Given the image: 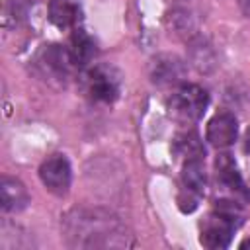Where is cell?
<instances>
[{
	"label": "cell",
	"mask_w": 250,
	"mask_h": 250,
	"mask_svg": "<svg viewBox=\"0 0 250 250\" xmlns=\"http://www.w3.org/2000/svg\"><path fill=\"white\" fill-rule=\"evenodd\" d=\"M174 150L184 156V160H189V158H203L205 156V148L203 145L199 143V137L197 133L193 131H186L182 135L176 137V143H174Z\"/></svg>",
	"instance_id": "obj_14"
},
{
	"label": "cell",
	"mask_w": 250,
	"mask_h": 250,
	"mask_svg": "<svg viewBox=\"0 0 250 250\" xmlns=\"http://www.w3.org/2000/svg\"><path fill=\"white\" fill-rule=\"evenodd\" d=\"M0 203H2V211L18 213V211L27 207L29 193H27L25 186L20 180L4 176L2 182H0Z\"/></svg>",
	"instance_id": "obj_11"
},
{
	"label": "cell",
	"mask_w": 250,
	"mask_h": 250,
	"mask_svg": "<svg viewBox=\"0 0 250 250\" xmlns=\"http://www.w3.org/2000/svg\"><path fill=\"white\" fill-rule=\"evenodd\" d=\"M37 64L41 66L43 74H47L49 78H59V80L68 78L70 72L76 68L68 47H62V45L43 47L37 57Z\"/></svg>",
	"instance_id": "obj_7"
},
{
	"label": "cell",
	"mask_w": 250,
	"mask_h": 250,
	"mask_svg": "<svg viewBox=\"0 0 250 250\" xmlns=\"http://www.w3.org/2000/svg\"><path fill=\"white\" fill-rule=\"evenodd\" d=\"M39 178L51 193L66 195V191L70 188V180H72V170H70L66 156H62V154L49 156L39 168Z\"/></svg>",
	"instance_id": "obj_6"
},
{
	"label": "cell",
	"mask_w": 250,
	"mask_h": 250,
	"mask_svg": "<svg viewBox=\"0 0 250 250\" xmlns=\"http://www.w3.org/2000/svg\"><path fill=\"white\" fill-rule=\"evenodd\" d=\"M27 12H29V4L25 0H8L4 4V25L6 27H12V25H18L21 20L27 18Z\"/></svg>",
	"instance_id": "obj_16"
},
{
	"label": "cell",
	"mask_w": 250,
	"mask_h": 250,
	"mask_svg": "<svg viewBox=\"0 0 250 250\" xmlns=\"http://www.w3.org/2000/svg\"><path fill=\"white\" fill-rule=\"evenodd\" d=\"M66 242L78 248H123L131 246L125 225L111 211L72 209L62 219Z\"/></svg>",
	"instance_id": "obj_1"
},
{
	"label": "cell",
	"mask_w": 250,
	"mask_h": 250,
	"mask_svg": "<svg viewBox=\"0 0 250 250\" xmlns=\"http://www.w3.org/2000/svg\"><path fill=\"white\" fill-rule=\"evenodd\" d=\"M248 246H250V238L244 240V242H240V248H248Z\"/></svg>",
	"instance_id": "obj_19"
},
{
	"label": "cell",
	"mask_w": 250,
	"mask_h": 250,
	"mask_svg": "<svg viewBox=\"0 0 250 250\" xmlns=\"http://www.w3.org/2000/svg\"><path fill=\"white\" fill-rule=\"evenodd\" d=\"M68 51L72 55V61H74L76 68H84V66H88L92 62V59L96 55V43L84 29L74 27L72 35H70Z\"/></svg>",
	"instance_id": "obj_13"
},
{
	"label": "cell",
	"mask_w": 250,
	"mask_h": 250,
	"mask_svg": "<svg viewBox=\"0 0 250 250\" xmlns=\"http://www.w3.org/2000/svg\"><path fill=\"white\" fill-rule=\"evenodd\" d=\"M86 94L96 104H113L121 92V72L111 64H96L84 78Z\"/></svg>",
	"instance_id": "obj_4"
},
{
	"label": "cell",
	"mask_w": 250,
	"mask_h": 250,
	"mask_svg": "<svg viewBox=\"0 0 250 250\" xmlns=\"http://www.w3.org/2000/svg\"><path fill=\"white\" fill-rule=\"evenodd\" d=\"M49 20L59 29L76 27L82 20V10L76 0H51L49 2Z\"/></svg>",
	"instance_id": "obj_12"
},
{
	"label": "cell",
	"mask_w": 250,
	"mask_h": 250,
	"mask_svg": "<svg viewBox=\"0 0 250 250\" xmlns=\"http://www.w3.org/2000/svg\"><path fill=\"white\" fill-rule=\"evenodd\" d=\"M244 146H246V152L250 154V129H248L246 135H244Z\"/></svg>",
	"instance_id": "obj_18"
},
{
	"label": "cell",
	"mask_w": 250,
	"mask_h": 250,
	"mask_svg": "<svg viewBox=\"0 0 250 250\" xmlns=\"http://www.w3.org/2000/svg\"><path fill=\"white\" fill-rule=\"evenodd\" d=\"M207 174L203 166V158H189L184 160L182 176H180V193H178V207L184 213L195 211L201 195L205 193Z\"/></svg>",
	"instance_id": "obj_5"
},
{
	"label": "cell",
	"mask_w": 250,
	"mask_h": 250,
	"mask_svg": "<svg viewBox=\"0 0 250 250\" xmlns=\"http://www.w3.org/2000/svg\"><path fill=\"white\" fill-rule=\"evenodd\" d=\"M205 137L215 148L230 146L238 137V121H236V117L232 113H229V111H221V113L213 115L209 119V123H207Z\"/></svg>",
	"instance_id": "obj_9"
},
{
	"label": "cell",
	"mask_w": 250,
	"mask_h": 250,
	"mask_svg": "<svg viewBox=\"0 0 250 250\" xmlns=\"http://www.w3.org/2000/svg\"><path fill=\"white\" fill-rule=\"evenodd\" d=\"M184 76L186 64L176 55H158L150 62V80L158 86H180Z\"/></svg>",
	"instance_id": "obj_8"
},
{
	"label": "cell",
	"mask_w": 250,
	"mask_h": 250,
	"mask_svg": "<svg viewBox=\"0 0 250 250\" xmlns=\"http://www.w3.org/2000/svg\"><path fill=\"white\" fill-rule=\"evenodd\" d=\"M240 8H242V12L250 18V0H240Z\"/></svg>",
	"instance_id": "obj_17"
},
{
	"label": "cell",
	"mask_w": 250,
	"mask_h": 250,
	"mask_svg": "<svg viewBox=\"0 0 250 250\" xmlns=\"http://www.w3.org/2000/svg\"><path fill=\"white\" fill-rule=\"evenodd\" d=\"M209 105V94L197 84H180L168 100V109L174 119L189 123L197 121Z\"/></svg>",
	"instance_id": "obj_3"
},
{
	"label": "cell",
	"mask_w": 250,
	"mask_h": 250,
	"mask_svg": "<svg viewBox=\"0 0 250 250\" xmlns=\"http://www.w3.org/2000/svg\"><path fill=\"white\" fill-rule=\"evenodd\" d=\"M240 217L242 213L236 201H217L215 209L201 223L199 242L205 248H227L232 240L234 230L240 225Z\"/></svg>",
	"instance_id": "obj_2"
},
{
	"label": "cell",
	"mask_w": 250,
	"mask_h": 250,
	"mask_svg": "<svg viewBox=\"0 0 250 250\" xmlns=\"http://www.w3.org/2000/svg\"><path fill=\"white\" fill-rule=\"evenodd\" d=\"M217 180L223 188H227L234 197H240V199H248L250 197V191L246 188V184L242 182V176L234 164V160L230 158V154H221L217 156Z\"/></svg>",
	"instance_id": "obj_10"
},
{
	"label": "cell",
	"mask_w": 250,
	"mask_h": 250,
	"mask_svg": "<svg viewBox=\"0 0 250 250\" xmlns=\"http://www.w3.org/2000/svg\"><path fill=\"white\" fill-rule=\"evenodd\" d=\"M191 61L193 64L201 70V72H207L213 68L215 64V59H213V51L211 47L203 41V39H195L191 43Z\"/></svg>",
	"instance_id": "obj_15"
}]
</instances>
